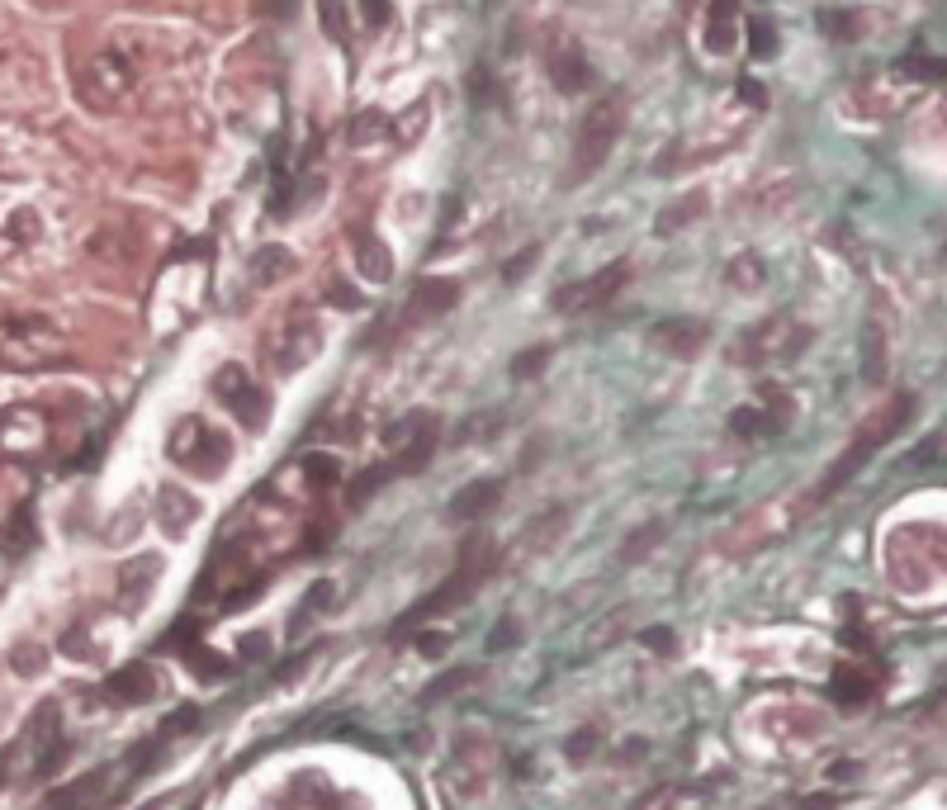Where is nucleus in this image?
Masks as SVG:
<instances>
[{
  "label": "nucleus",
  "instance_id": "obj_1",
  "mask_svg": "<svg viewBox=\"0 0 947 810\" xmlns=\"http://www.w3.org/2000/svg\"><path fill=\"white\" fill-rule=\"evenodd\" d=\"M910 413H914V394H895L891 403H886V408H881V413H876L872 422H867V427H862V432L853 436V446H848V450L839 455V460L829 465V474H824V484L815 488V498H829V493H839V488L848 484V479H853V474H858V469L867 465V460H872L876 450L886 446V441H891V436L900 432L905 422H910Z\"/></svg>",
  "mask_w": 947,
  "mask_h": 810
},
{
  "label": "nucleus",
  "instance_id": "obj_2",
  "mask_svg": "<svg viewBox=\"0 0 947 810\" xmlns=\"http://www.w3.org/2000/svg\"><path fill=\"white\" fill-rule=\"evenodd\" d=\"M810 346V327H801L791 313H772L763 323H753L739 346H734V360L739 365H787Z\"/></svg>",
  "mask_w": 947,
  "mask_h": 810
},
{
  "label": "nucleus",
  "instance_id": "obj_3",
  "mask_svg": "<svg viewBox=\"0 0 947 810\" xmlns=\"http://www.w3.org/2000/svg\"><path fill=\"white\" fill-rule=\"evenodd\" d=\"M166 455L180 469L199 474V479H218L228 469V460H233V441L223 432H214L209 422H199V417H180L171 441H166Z\"/></svg>",
  "mask_w": 947,
  "mask_h": 810
},
{
  "label": "nucleus",
  "instance_id": "obj_4",
  "mask_svg": "<svg viewBox=\"0 0 947 810\" xmlns=\"http://www.w3.org/2000/svg\"><path fill=\"white\" fill-rule=\"evenodd\" d=\"M616 133H621V100H602L583 114L578 124V138H573V166H569V180H588L597 166L611 157L616 147Z\"/></svg>",
  "mask_w": 947,
  "mask_h": 810
},
{
  "label": "nucleus",
  "instance_id": "obj_5",
  "mask_svg": "<svg viewBox=\"0 0 947 810\" xmlns=\"http://www.w3.org/2000/svg\"><path fill=\"white\" fill-rule=\"evenodd\" d=\"M128 90H133V62H128L124 53L90 57L86 67H81V76H76V95H81V105L95 109V114L119 109L128 100Z\"/></svg>",
  "mask_w": 947,
  "mask_h": 810
},
{
  "label": "nucleus",
  "instance_id": "obj_6",
  "mask_svg": "<svg viewBox=\"0 0 947 810\" xmlns=\"http://www.w3.org/2000/svg\"><path fill=\"white\" fill-rule=\"evenodd\" d=\"M43 450H48V417L38 413V408L15 403V408L0 413V460L34 465Z\"/></svg>",
  "mask_w": 947,
  "mask_h": 810
},
{
  "label": "nucleus",
  "instance_id": "obj_7",
  "mask_svg": "<svg viewBox=\"0 0 947 810\" xmlns=\"http://www.w3.org/2000/svg\"><path fill=\"white\" fill-rule=\"evenodd\" d=\"M214 394H218V403L237 417V427H247V432H261V427H266L270 394L261 389V384H251V375L242 370V365H223V370H218Z\"/></svg>",
  "mask_w": 947,
  "mask_h": 810
},
{
  "label": "nucleus",
  "instance_id": "obj_8",
  "mask_svg": "<svg viewBox=\"0 0 947 810\" xmlns=\"http://www.w3.org/2000/svg\"><path fill=\"white\" fill-rule=\"evenodd\" d=\"M630 280V266L626 261H616V266L597 270V275H588V280H573V285H559L554 289V313H592V308L611 304L621 289H626Z\"/></svg>",
  "mask_w": 947,
  "mask_h": 810
},
{
  "label": "nucleus",
  "instance_id": "obj_9",
  "mask_svg": "<svg viewBox=\"0 0 947 810\" xmlns=\"http://www.w3.org/2000/svg\"><path fill=\"white\" fill-rule=\"evenodd\" d=\"M318 351H322V327L313 323V318H294V323L275 337V346H270V365H275L280 375H294V370H304Z\"/></svg>",
  "mask_w": 947,
  "mask_h": 810
},
{
  "label": "nucleus",
  "instance_id": "obj_10",
  "mask_svg": "<svg viewBox=\"0 0 947 810\" xmlns=\"http://www.w3.org/2000/svg\"><path fill=\"white\" fill-rule=\"evenodd\" d=\"M649 342L659 346L663 356L692 360V356L701 351V346L711 342V327L701 323V318H663V323H654V332H649Z\"/></svg>",
  "mask_w": 947,
  "mask_h": 810
},
{
  "label": "nucleus",
  "instance_id": "obj_11",
  "mask_svg": "<svg viewBox=\"0 0 947 810\" xmlns=\"http://www.w3.org/2000/svg\"><path fill=\"white\" fill-rule=\"evenodd\" d=\"M460 299V285L446 280V275H431V280H417L408 294V323H427V318H441L450 313Z\"/></svg>",
  "mask_w": 947,
  "mask_h": 810
},
{
  "label": "nucleus",
  "instance_id": "obj_12",
  "mask_svg": "<svg viewBox=\"0 0 947 810\" xmlns=\"http://www.w3.org/2000/svg\"><path fill=\"white\" fill-rule=\"evenodd\" d=\"M152 517H157L161 536H166V540H180L185 531H190V526L199 522V503L190 498V493H185V488H171V484H166V488H157V512H152Z\"/></svg>",
  "mask_w": 947,
  "mask_h": 810
},
{
  "label": "nucleus",
  "instance_id": "obj_13",
  "mask_svg": "<svg viewBox=\"0 0 947 810\" xmlns=\"http://www.w3.org/2000/svg\"><path fill=\"white\" fill-rule=\"evenodd\" d=\"M550 81H554V90H564V95H578V90L592 81L588 57L578 53V43H569V38H554L550 43Z\"/></svg>",
  "mask_w": 947,
  "mask_h": 810
},
{
  "label": "nucleus",
  "instance_id": "obj_14",
  "mask_svg": "<svg viewBox=\"0 0 947 810\" xmlns=\"http://www.w3.org/2000/svg\"><path fill=\"white\" fill-rule=\"evenodd\" d=\"M152 578H161L157 555H138L119 569V602H124V612H138L147 597H152Z\"/></svg>",
  "mask_w": 947,
  "mask_h": 810
},
{
  "label": "nucleus",
  "instance_id": "obj_15",
  "mask_svg": "<svg viewBox=\"0 0 947 810\" xmlns=\"http://www.w3.org/2000/svg\"><path fill=\"white\" fill-rule=\"evenodd\" d=\"M498 503H502L498 479H469V484L450 498V517H455V522H479V517H488Z\"/></svg>",
  "mask_w": 947,
  "mask_h": 810
},
{
  "label": "nucleus",
  "instance_id": "obj_16",
  "mask_svg": "<svg viewBox=\"0 0 947 810\" xmlns=\"http://www.w3.org/2000/svg\"><path fill=\"white\" fill-rule=\"evenodd\" d=\"M734 43H739V0H711V10H706V53L730 57Z\"/></svg>",
  "mask_w": 947,
  "mask_h": 810
},
{
  "label": "nucleus",
  "instance_id": "obj_17",
  "mask_svg": "<svg viewBox=\"0 0 947 810\" xmlns=\"http://www.w3.org/2000/svg\"><path fill=\"white\" fill-rule=\"evenodd\" d=\"M105 692H109V702L143 706V702H152V697H157V673H152L147 664H128V668H119V673L109 678Z\"/></svg>",
  "mask_w": 947,
  "mask_h": 810
},
{
  "label": "nucleus",
  "instance_id": "obj_18",
  "mask_svg": "<svg viewBox=\"0 0 947 810\" xmlns=\"http://www.w3.org/2000/svg\"><path fill=\"white\" fill-rule=\"evenodd\" d=\"M356 266L370 285H389L394 280V252L384 242H375V237H360L356 242Z\"/></svg>",
  "mask_w": 947,
  "mask_h": 810
},
{
  "label": "nucleus",
  "instance_id": "obj_19",
  "mask_svg": "<svg viewBox=\"0 0 947 810\" xmlns=\"http://www.w3.org/2000/svg\"><path fill=\"white\" fill-rule=\"evenodd\" d=\"M441 422H431L422 436H412L408 446L394 455V474H417V469H427V460L436 455V446H441V432H436Z\"/></svg>",
  "mask_w": 947,
  "mask_h": 810
},
{
  "label": "nucleus",
  "instance_id": "obj_20",
  "mask_svg": "<svg viewBox=\"0 0 947 810\" xmlns=\"http://www.w3.org/2000/svg\"><path fill=\"white\" fill-rule=\"evenodd\" d=\"M725 280H730L739 294H758V289H763V280H768V261H763V256H753V252L734 256L730 266H725Z\"/></svg>",
  "mask_w": 947,
  "mask_h": 810
},
{
  "label": "nucleus",
  "instance_id": "obj_21",
  "mask_svg": "<svg viewBox=\"0 0 947 810\" xmlns=\"http://www.w3.org/2000/svg\"><path fill=\"white\" fill-rule=\"evenodd\" d=\"M730 432L739 436V441H763V436H782V427L768 417V408H734Z\"/></svg>",
  "mask_w": 947,
  "mask_h": 810
},
{
  "label": "nucleus",
  "instance_id": "obj_22",
  "mask_svg": "<svg viewBox=\"0 0 947 810\" xmlns=\"http://www.w3.org/2000/svg\"><path fill=\"white\" fill-rule=\"evenodd\" d=\"M285 275H294V256H289L285 247H261V252H256V261H251V280H256V285H275V280H285Z\"/></svg>",
  "mask_w": 947,
  "mask_h": 810
},
{
  "label": "nucleus",
  "instance_id": "obj_23",
  "mask_svg": "<svg viewBox=\"0 0 947 810\" xmlns=\"http://www.w3.org/2000/svg\"><path fill=\"white\" fill-rule=\"evenodd\" d=\"M564 526H569V507H564V503H554L550 512H545V517H536V522L526 526V545H531V550H550L554 540H559V531H564Z\"/></svg>",
  "mask_w": 947,
  "mask_h": 810
},
{
  "label": "nucleus",
  "instance_id": "obj_24",
  "mask_svg": "<svg viewBox=\"0 0 947 810\" xmlns=\"http://www.w3.org/2000/svg\"><path fill=\"white\" fill-rule=\"evenodd\" d=\"M881 375H886V337L876 323H867L862 327V379L881 384Z\"/></svg>",
  "mask_w": 947,
  "mask_h": 810
},
{
  "label": "nucleus",
  "instance_id": "obj_25",
  "mask_svg": "<svg viewBox=\"0 0 947 810\" xmlns=\"http://www.w3.org/2000/svg\"><path fill=\"white\" fill-rule=\"evenodd\" d=\"M389 474H394V465H365L356 479H351V488H346V507H365L370 498H375V488L384 484Z\"/></svg>",
  "mask_w": 947,
  "mask_h": 810
},
{
  "label": "nucleus",
  "instance_id": "obj_26",
  "mask_svg": "<svg viewBox=\"0 0 947 810\" xmlns=\"http://www.w3.org/2000/svg\"><path fill=\"white\" fill-rule=\"evenodd\" d=\"M474 678H479V668H446L441 678H431V683L422 687V702H446L450 692H465Z\"/></svg>",
  "mask_w": 947,
  "mask_h": 810
},
{
  "label": "nucleus",
  "instance_id": "obj_27",
  "mask_svg": "<svg viewBox=\"0 0 947 810\" xmlns=\"http://www.w3.org/2000/svg\"><path fill=\"white\" fill-rule=\"evenodd\" d=\"M701 214H706V195H682L678 204H668L659 214V233H678V228H687Z\"/></svg>",
  "mask_w": 947,
  "mask_h": 810
},
{
  "label": "nucleus",
  "instance_id": "obj_28",
  "mask_svg": "<svg viewBox=\"0 0 947 810\" xmlns=\"http://www.w3.org/2000/svg\"><path fill=\"white\" fill-rule=\"evenodd\" d=\"M332 597H337V583H332V578H322L318 588H308L304 602L294 607V621H289V626H294V630H304V626H308V616H318V612H327V607H332Z\"/></svg>",
  "mask_w": 947,
  "mask_h": 810
},
{
  "label": "nucleus",
  "instance_id": "obj_29",
  "mask_svg": "<svg viewBox=\"0 0 947 810\" xmlns=\"http://www.w3.org/2000/svg\"><path fill=\"white\" fill-rule=\"evenodd\" d=\"M431 422H436V413H422V408H417V413H408V417H398L394 427L384 432V446H389V450H394V455H398V450L408 446L412 436H422V432H427Z\"/></svg>",
  "mask_w": 947,
  "mask_h": 810
},
{
  "label": "nucleus",
  "instance_id": "obj_30",
  "mask_svg": "<svg viewBox=\"0 0 947 810\" xmlns=\"http://www.w3.org/2000/svg\"><path fill=\"white\" fill-rule=\"evenodd\" d=\"M318 24L332 43H346L351 24H346V0H318Z\"/></svg>",
  "mask_w": 947,
  "mask_h": 810
},
{
  "label": "nucleus",
  "instance_id": "obj_31",
  "mask_svg": "<svg viewBox=\"0 0 947 810\" xmlns=\"http://www.w3.org/2000/svg\"><path fill=\"white\" fill-rule=\"evenodd\" d=\"M749 53L753 62H768L772 53H777V29H772V19H749Z\"/></svg>",
  "mask_w": 947,
  "mask_h": 810
},
{
  "label": "nucleus",
  "instance_id": "obj_32",
  "mask_svg": "<svg viewBox=\"0 0 947 810\" xmlns=\"http://www.w3.org/2000/svg\"><path fill=\"white\" fill-rule=\"evenodd\" d=\"M304 474H308V484H313V488H337V484H341L337 455H308V460H304Z\"/></svg>",
  "mask_w": 947,
  "mask_h": 810
},
{
  "label": "nucleus",
  "instance_id": "obj_33",
  "mask_svg": "<svg viewBox=\"0 0 947 810\" xmlns=\"http://www.w3.org/2000/svg\"><path fill=\"white\" fill-rule=\"evenodd\" d=\"M659 536H663V522H644L640 531H635V536L626 540V550H621V559H626V564H635L640 555H649V545H654Z\"/></svg>",
  "mask_w": 947,
  "mask_h": 810
},
{
  "label": "nucleus",
  "instance_id": "obj_34",
  "mask_svg": "<svg viewBox=\"0 0 947 810\" xmlns=\"http://www.w3.org/2000/svg\"><path fill=\"white\" fill-rule=\"evenodd\" d=\"M602 749V730H578V735L564 744V754H569V763H588L592 754Z\"/></svg>",
  "mask_w": 947,
  "mask_h": 810
},
{
  "label": "nucleus",
  "instance_id": "obj_35",
  "mask_svg": "<svg viewBox=\"0 0 947 810\" xmlns=\"http://www.w3.org/2000/svg\"><path fill=\"white\" fill-rule=\"evenodd\" d=\"M427 119H431V114H427V105H422V100H417V105H408V114L398 119V143H417V138H422V128H427Z\"/></svg>",
  "mask_w": 947,
  "mask_h": 810
},
{
  "label": "nucleus",
  "instance_id": "obj_36",
  "mask_svg": "<svg viewBox=\"0 0 947 810\" xmlns=\"http://www.w3.org/2000/svg\"><path fill=\"white\" fill-rule=\"evenodd\" d=\"M498 427H502V413H479V417H469L465 427H460V441H488Z\"/></svg>",
  "mask_w": 947,
  "mask_h": 810
},
{
  "label": "nucleus",
  "instance_id": "obj_37",
  "mask_svg": "<svg viewBox=\"0 0 947 810\" xmlns=\"http://www.w3.org/2000/svg\"><path fill=\"white\" fill-rule=\"evenodd\" d=\"M820 29L829 38H858V15H839V10H824Z\"/></svg>",
  "mask_w": 947,
  "mask_h": 810
},
{
  "label": "nucleus",
  "instance_id": "obj_38",
  "mask_svg": "<svg viewBox=\"0 0 947 810\" xmlns=\"http://www.w3.org/2000/svg\"><path fill=\"white\" fill-rule=\"evenodd\" d=\"M545 360H550V346H531V351H521V356L512 360V375H517V379H531L536 370H545Z\"/></svg>",
  "mask_w": 947,
  "mask_h": 810
},
{
  "label": "nucleus",
  "instance_id": "obj_39",
  "mask_svg": "<svg viewBox=\"0 0 947 810\" xmlns=\"http://www.w3.org/2000/svg\"><path fill=\"white\" fill-rule=\"evenodd\" d=\"M536 261H540V247H521V252L512 256L507 266H502V280H507V285H517V280H521V275H526L531 266H536Z\"/></svg>",
  "mask_w": 947,
  "mask_h": 810
},
{
  "label": "nucleus",
  "instance_id": "obj_40",
  "mask_svg": "<svg viewBox=\"0 0 947 810\" xmlns=\"http://www.w3.org/2000/svg\"><path fill=\"white\" fill-rule=\"evenodd\" d=\"M261 593H266V578H247V588H242V593L233 588V593L223 597V607H228V612H233V607L242 612V607H251V602H256Z\"/></svg>",
  "mask_w": 947,
  "mask_h": 810
},
{
  "label": "nucleus",
  "instance_id": "obj_41",
  "mask_svg": "<svg viewBox=\"0 0 947 810\" xmlns=\"http://www.w3.org/2000/svg\"><path fill=\"white\" fill-rule=\"evenodd\" d=\"M218 654H209V649H190V668H195L199 678H228V664H214Z\"/></svg>",
  "mask_w": 947,
  "mask_h": 810
},
{
  "label": "nucleus",
  "instance_id": "obj_42",
  "mask_svg": "<svg viewBox=\"0 0 947 810\" xmlns=\"http://www.w3.org/2000/svg\"><path fill=\"white\" fill-rule=\"evenodd\" d=\"M360 15H365L370 29H384V24L394 19V5H389V0H360Z\"/></svg>",
  "mask_w": 947,
  "mask_h": 810
},
{
  "label": "nucleus",
  "instance_id": "obj_43",
  "mask_svg": "<svg viewBox=\"0 0 947 810\" xmlns=\"http://www.w3.org/2000/svg\"><path fill=\"white\" fill-rule=\"evenodd\" d=\"M417 649H422V654H431V659H441V654L450 649V640L441 635V630H422V635H417Z\"/></svg>",
  "mask_w": 947,
  "mask_h": 810
},
{
  "label": "nucleus",
  "instance_id": "obj_44",
  "mask_svg": "<svg viewBox=\"0 0 947 810\" xmlns=\"http://www.w3.org/2000/svg\"><path fill=\"white\" fill-rule=\"evenodd\" d=\"M521 645V630L517 626H498L493 635H488V654H498V649H512Z\"/></svg>",
  "mask_w": 947,
  "mask_h": 810
},
{
  "label": "nucleus",
  "instance_id": "obj_45",
  "mask_svg": "<svg viewBox=\"0 0 947 810\" xmlns=\"http://www.w3.org/2000/svg\"><path fill=\"white\" fill-rule=\"evenodd\" d=\"M327 294H332V304H337V308H360V294L351 285H341V280H332V289H327Z\"/></svg>",
  "mask_w": 947,
  "mask_h": 810
},
{
  "label": "nucleus",
  "instance_id": "obj_46",
  "mask_svg": "<svg viewBox=\"0 0 947 810\" xmlns=\"http://www.w3.org/2000/svg\"><path fill=\"white\" fill-rule=\"evenodd\" d=\"M739 95H744V100H749L753 109H768V90L758 86V81H749V76L739 81Z\"/></svg>",
  "mask_w": 947,
  "mask_h": 810
},
{
  "label": "nucleus",
  "instance_id": "obj_47",
  "mask_svg": "<svg viewBox=\"0 0 947 810\" xmlns=\"http://www.w3.org/2000/svg\"><path fill=\"white\" fill-rule=\"evenodd\" d=\"M474 100H479V105H493V100H498L493 86H488V67H474Z\"/></svg>",
  "mask_w": 947,
  "mask_h": 810
},
{
  "label": "nucleus",
  "instance_id": "obj_48",
  "mask_svg": "<svg viewBox=\"0 0 947 810\" xmlns=\"http://www.w3.org/2000/svg\"><path fill=\"white\" fill-rule=\"evenodd\" d=\"M644 645H649V649H663V654H673V635H668V630H644Z\"/></svg>",
  "mask_w": 947,
  "mask_h": 810
}]
</instances>
